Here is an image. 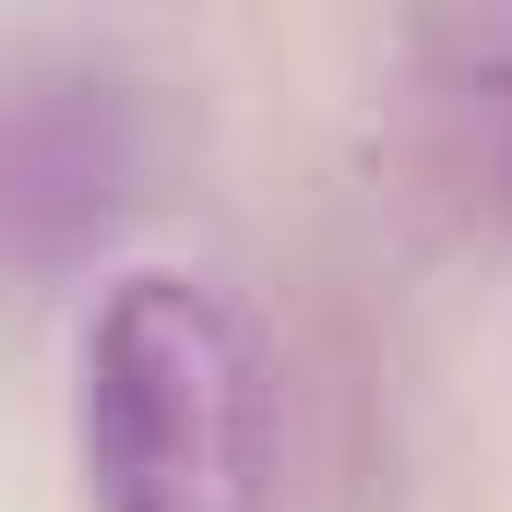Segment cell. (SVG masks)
<instances>
[{
  "mask_svg": "<svg viewBox=\"0 0 512 512\" xmlns=\"http://www.w3.org/2000/svg\"><path fill=\"white\" fill-rule=\"evenodd\" d=\"M72 465L96 512H274V370L215 274H108L72 358Z\"/></svg>",
  "mask_w": 512,
  "mask_h": 512,
  "instance_id": "obj_1",
  "label": "cell"
},
{
  "mask_svg": "<svg viewBox=\"0 0 512 512\" xmlns=\"http://www.w3.org/2000/svg\"><path fill=\"white\" fill-rule=\"evenodd\" d=\"M143 179L131 96L84 60L0 72V274H72Z\"/></svg>",
  "mask_w": 512,
  "mask_h": 512,
  "instance_id": "obj_2",
  "label": "cell"
}]
</instances>
